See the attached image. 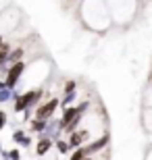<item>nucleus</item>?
<instances>
[{
  "mask_svg": "<svg viewBox=\"0 0 152 160\" xmlns=\"http://www.w3.org/2000/svg\"><path fill=\"white\" fill-rule=\"evenodd\" d=\"M42 94H44L42 89H29V92L17 96V100H15V112H25V110L34 108V104L42 98Z\"/></svg>",
  "mask_w": 152,
  "mask_h": 160,
  "instance_id": "f257e3e1",
  "label": "nucleus"
},
{
  "mask_svg": "<svg viewBox=\"0 0 152 160\" xmlns=\"http://www.w3.org/2000/svg\"><path fill=\"white\" fill-rule=\"evenodd\" d=\"M56 106H59V98H52V100L44 102L40 108H35V119L40 121H48L50 117L54 114V110H56Z\"/></svg>",
  "mask_w": 152,
  "mask_h": 160,
  "instance_id": "f03ea898",
  "label": "nucleus"
},
{
  "mask_svg": "<svg viewBox=\"0 0 152 160\" xmlns=\"http://www.w3.org/2000/svg\"><path fill=\"white\" fill-rule=\"evenodd\" d=\"M23 69H25L23 60H19V62H15V65L11 67V71H8V75H6V88H15V85H17V81L21 79Z\"/></svg>",
  "mask_w": 152,
  "mask_h": 160,
  "instance_id": "7ed1b4c3",
  "label": "nucleus"
},
{
  "mask_svg": "<svg viewBox=\"0 0 152 160\" xmlns=\"http://www.w3.org/2000/svg\"><path fill=\"white\" fill-rule=\"evenodd\" d=\"M108 139H111L108 135H102V137H98V139H94L92 143H86V146H83V152H86V156H92V154H96L98 150H102L106 143H108Z\"/></svg>",
  "mask_w": 152,
  "mask_h": 160,
  "instance_id": "20e7f679",
  "label": "nucleus"
},
{
  "mask_svg": "<svg viewBox=\"0 0 152 160\" xmlns=\"http://www.w3.org/2000/svg\"><path fill=\"white\" fill-rule=\"evenodd\" d=\"M88 137H90V133L86 129L83 131H73V133H71V137H69V146L71 148H81V146H86V143H88Z\"/></svg>",
  "mask_w": 152,
  "mask_h": 160,
  "instance_id": "39448f33",
  "label": "nucleus"
},
{
  "mask_svg": "<svg viewBox=\"0 0 152 160\" xmlns=\"http://www.w3.org/2000/svg\"><path fill=\"white\" fill-rule=\"evenodd\" d=\"M54 139H48V137H42L40 142H38V146H35V154L38 156H46L48 152H50V148H52Z\"/></svg>",
  "mask_w": 152,
  "mask_h": 160,
  "instance_id": "423d86ee",
  "label": "nucleus"
},
{
  "mask_svg": "<svg viewBox=\"0 0 152 160\" xmlns=\"http://www.w3.org/2000/svg\"><path fill=\"white\" fill-rule=\"evenodd\" d=\"M23 58V48H17V50H13V52H8V56H6V60L8 62H19V60Z\"/></svg>",
  "mask_w": 152,
  "mask_h": 160,
  "instance_id": "0eeeda50",
  "label": "nucleus"
},
{
  "mask_svg": "<svg viewBox=\"0 0 152 160\" xmlns=\"http://www.w3.org/2000/svg\"><path fill=\"white\" fill-rule=\"evenodd\" d=\"M46 121H40V119H34L31 121V131H35V133H42V131L46 129Z\"/></svg>",
  "mask_w": 152,
  "mask_h": 160,
  "instance_id": "6e6552de",
  "label": "nucleus"
},
{
  "mask_svg": "<svg viewBox=\"0 0 152 160\" xmlns=\"http://www.w3.org/2000/svg\"><path fill=\"white\" fill-rule=\"evenodd\" d=\"M54 143H56V148H59V152H60V154H67V152H69V148H71L69 143H67V142H63V139H54Z\"/></svg>",
  "mask_w": 152,
  "mask_h": 160,
  "instance_id": "1a4fd4ad",
  "label": "nucleus"
},
{
  "mask_svg": "<svg viewBox=\"0 0 152 160\" xmlns=\"http://www.w3.org/2000/svg\"><path fill=\"white\" fill-rule=\"evenodd\" d=\"M6 56H8V44H2L0 46V67L6 62Z\"/></svg>",
  "mask_w": 152,
  "mask_h": 160,
  "instance_id": "9d476101",
  "label": "nucleus"
},
{
  "mask_svg": "<svg viewBox=\"0 0 152 160\" xmlns=\"http://www.w3.org/2000/svg\"><path fill=\"white\" fill-rule=\"evenodd\" d=\"M83 158H88V156H86V152H83V146H81V148H77L75 152L71 154L69 160H83Z\"/></svg>",
  "mask_w": 152,
  "mask_h": 160,
  "instance_id": "9b49d317",
  "label": "nucleus"
},
{
  "mask_svg": "<svg viewBox=\"0 0 152 160\" xmlns=\"http://www.w3.org/2000/svg\"><path fill=\"white\" fill-rule=\"evenodd\" d=\"M6 158L8 160H19L21 158V154H19V150H11V152H8V154H4Z\"/></svg>",
  "mask_w": 152,
  "mask_h": 160,
  "instance_id": "f8f14e48",
  "label": "nucleus"
},
{
  "mask_svg": "<svg viewBox=\"0 0 152 160\" xmlns=\"http://www.w3.org/2000/svg\"><path fill=\"white\" fill-rule=\"evenodd\" d=\"M4 127H6V112L0 110V129H4Z\"/></svg>",
  "mask_w": 152,
  "mask_h": 160,
  "instance_id": "ddd939ff",
  "label": "nucleus"
},
{
  "mask_svg": "<svg viewBox=\"0 0 152 160\" xmlns=\"http://www.w3.org/2000/svg\"><path fill=\"white\" fill-rule=\"evenodd\" d=\"M2 44H4V42H2V36H0V46H2Z\"/></svg>",
  "mask_w": 152,
  "mask_h": 160,
  "instance_id": "4468645a",
  "label": "nucleus"
},
{
  "mask_svg": "<svg viewBox=\"0 0 152 160\" xmlns=\"http://www.w3.org/2000/svg\"><path fill=\"white\" fill-rule=\"evenodd\" d=\"M83 160H94V158H90V156H88V158H83Z\"/></svg>",
  "mask_w": 152,
  "mask_h": 160,
  "instance_id": "2eb2a0df",
  "label": "nucleus"
}]
</instances>
